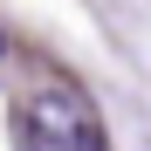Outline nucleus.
Here are the masks:
<instances>
[{
  "mask_svg": "<svg viewBox=\"0 0 151 151\" xmlns=\"http://www.w3.org/2000/svg\"><path fill=\"white\" fill-rule=\"evenodd\" d=\"M21 151H103V124L76 89H28Z\"/></svg>",
  "mask_w": 151,
  "mask_h": 151,
  "instance_id": "1",
  "label": "nucleus"
},
{
  "mask_svg": "<svg viewBox=\"0 0 151 151\" xmlns=\"http://www.w3.org/2000/svg\"><path fill=\"white\" fill-rule=\"evenodd\" d=\"M0 62H7V35H0Z\"/></svg>",
  "mask_w": 151,
  "mask_h": 151,
  "instance_id": "2",
  "label": "nucleus"
}]
</instances>
